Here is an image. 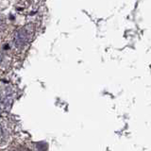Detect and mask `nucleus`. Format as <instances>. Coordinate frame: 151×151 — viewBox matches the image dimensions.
I'll return each instance as SVG.
<instances>
[{
	"label": "nucleus",
	"mask_w": 151,
	"mask_h": 151,
	"mask_svg": "<svg viewBox=\"0 0 151 151\" xmlns=\"http://www.w3.org/2000/svg\"><path fill=\"white\" fill-rule=\"evenodd\" d=\"M9 140V133L8 130L5 129L4 126L0 123V146L7 144Z\"/></svg>",
	"instance_id": "nucleus-3"
},
{
	"label": "nucleus",
	"mask_w": 151,
	"mask_h": 151,
	"mask_svg": "<svg viewBox=\"0 0 151 151\" xmlns=\"http://www.w3.org/2000/svg\"><path fill=\"white\" fill-rule=\"evenodd\" d=\"M5 60H6V58H5V55L3 54V52L0 51V66L3 65Z\"/></svg>",
	"instance_id": "nucleus-5"
},
{
	"label": "nucleus",
	"mask_w": 151,
	"mask_h": 151,
	"mask_svg": "<svg viewBox=\"0 0 151 151\" xmlns=\"http://www.w3.org/2000/svg\"><path fill=\"white\" fill-rule=\"evenodd\" d=\"M12 151H29V150H28L27 147H25V146H23V145H17L12 149Z\"/></svg>",
	"instance_id": "nucleus-4"
},
{
	"label": "nucleus",
	"mask_w": 151,
	"mask_h": 151,
	"mask_svg": "<svg viewBox=\"0 0 151 151\" xmlns=\"http://www.w3.org/2000/svg\"><path fill=\"white\" fill-rule=\"evenodd\" d=\"M35 28L32 24L18 27L12 38V46L15 53H23L29 46L34 36Z\"/></svg>",
	"instance_id": "nucleus-1"
},
{
	"label": "nucleus",
	"mask_w": 151,
	"mask_h": 151,
	"mask_svg": "<svg viewBox=\"0 0 151 151\" xmlns=\"http://www.w3.org/2000/svg\"><path fill=\"white\" fill-rule=\"evenodd\" d=\"M13 100V91L7 85L0 86V111H6Z\"/></svg>",
	"instance_id": "nucleus-2"
}]
</instances>
